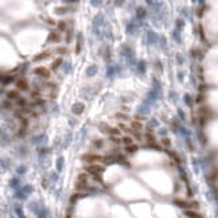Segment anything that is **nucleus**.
I'll use <instances>...</instances> for the list:
<instances>
[{"label": "nucleus", "instance_id": "nucleus-25", "mask_svg": "<svg viewBox=\"0 0 218 218\" xmlns=\"http://www.w3.org/2000/svg\"><path fill=\"white\" fill-rule=\"evenodd\" d=\"M12 80H14V78H12V77H7V78H4L3 81H4V84H10V82L12 81Z\"/></svg>", "mask_w": 218, "mask_h": 218}, {"label": "nucleus", "instance_id": "nucleus-5", "mask_svg": "<svg viewBox=\"0 0 218 218\" xmlns=\"http://www.w3.org/2000/svg\"><path fill=\"white\" fill-rule=\"evenodd\" d=\"M34 73L41 75V77H43V78L50 77V70L49 69H46V67H36V69H34Z\"/></svg>", "mask_w": 218, "mask_h": 218}, {"label": "nucleus", "instance_id": "nucleus-13", "mask_svg": "<svg viewBox=\"0 0 218 218\" xmlns=\"http://www.w3.org/2000/svg\"><path fill=\"white\" fill-rule=\"evenodd\" d=\"M131 128L135 131H140L141 128H143V124H141L140 121H132V123H131Z\"/></svg>", "mask_w": 218, "mask_h": 218}, {"label": "nucleus", "instance_id": "nucleus-22", "mask_svg": "<svg viewBox=\"0 0 218 218\" xmlns=\"http://www.w3.org/2000/svg\"><path fill=\"white\" fill-rule=\"evenodd\" d=\"M3 106H4V108H7V109H10L11 108V101H10V100H4Z\"/></svg>", "mask_w": 218, "mask_h": 218}, {"label": "nucleus", "instance_id": "nucleus-6", "mask_svg": "<svg viewBox=\"0 0 218 218\" xmlns=\"http://www.w3.org/2000/svg\"><path fill=\"white\" fill-rule=\"evenodd\" d=\"M16 88H18V90H27V89H28V82L26 81L24 78H20V80L16 81Z\"/></svg>", "mask_w": 218, "mask_h": 218}, {"label": "nucleus", "instance_id": "nucleus-16", "mask_svg": "<svg viewBox=\"0 0 218 218\" xmlns=\"http://www.w3.org/2000/svg\"><path fill=\"white\" fill-rule=\"evenodd\" d=\"M61 64H62V58H57L53 64H51V70H57Z\"/></svg>", "mask_w": 218, "mask_h": 218}, {"label": "nucleus", "instance_id": "nucleus-21", "mask_svg": "<svg viewBox=\"0 0 218 218\" xmlns=\"http://www.w3.org/2000/svg\"><path fill=\"white\" fill-rule=\"evenodd\" d=\"M16 101H18L19 106H22V108H24V106H26V100L24 99H19V100H16Z\"/></svg>", "mask_w": 218, "mask_h": 218}, {"label": "nucleus", "instance_id": "nucleus-3", "mask_svg": "<svg viewBox=\"0 0 218 218\" xmlns=\"http://www.w3.org/2000/svg\"><path fill=\"white\" fill-rule=\"evenodd\" d=\"M102 158H104V156H100V155H97V154H85V155H82V160L86 162L88 164H96V162H100V160L102 162Z\"/></svg>", "mask_w": 218, "mask_h": 218}, {"label": "nucleus", "instance_id": "nucleus-10", "mask_svg": "<svg viewBox=\"0 0 218 218\" xmlns=\"http://www.w3.org/2000/svg\"><path fill=\"white\" fill-rule=\"evenodd\" d=\"M7 97L8 100H19L20 97H19V92L18 90H10L7 93Z\"/></svg>", "mask_w": 218, "mask_h": 218}, {"label": "nucleus", "instance_id": "nucleus-9", "mask_svg": "<svg viewBox=\"0 0 218 218\" xmlns=\"http://www.w3.org/2000/svg\"><path fill=\"white\" fill-rule=\"evenodd\" d=\"M88 179H89L88 173H81L80 175H78V178H77V182H80V183H86V184H88Z\"/></svg>", "mask_w": 218, "mask_h": 218}, {"label": "nucleus", "instance_id": "nucleus-2", "mask_svg": "<svg viewBox=\"0 0 218 218\" xmlns=\"http://www.w3.org/2000/svg\"><path fill=\"white\" fill-rule=\"evenodd\" d=\"M174 203H175L176 206H179V208L184 209V210H193V209L198 208V203H197V202H190V201L179 199V198L174 199Z\"/></svg>", "mask_w": 218, "mask_h": 218}, {"label": "nucleus", "instance_id": "nucleus-28", "mask_svg": "<svg viewBox=\"0 0 218 218\" xmlns=\"http://www.w3.org/2000/svg\"><path fill=\"white\" fill-rule=\"evenodd\" d=\"M47 22H49V23H51V24H54V20H53V19H47Z\"/></svg>", "mask_w": 218, "mask_h": 218}, {"label": "nucleus", "instance_id": "nucleus-7", "mask_svg": "<svg viewBox=\"0 0 218 218\" xmlns=\"http://www.w3.org/2000/svg\"><path fill=\"white\" fill-rule=\"evenodd\" d=\"M51 55V53H50L49 50L47 51H43V53H41V54H38V55H35L34 57V62H39V61H43V59H46V58H49V57Z\"/></svg>", "mask_w": 218, "mask_h": 218}, {"label": "nucleus", "instance_id": "nucleus-4", "mask_svg": "<svg viewBox=\"0 0 218 218\" xmlns=\"http://www.w3.org/2000/svg\"><path fill=\"white\" fill-rule=\"evenodd\" d=\"M102 131H105L106 133H109V136H119L120 135V129L119 128H113V127H109V125H106V124H104V127H101Z\"/></svg>", "mask_w": 218, "mask_h": 218}, {"label": "nucleus", "instance_id": "nucleus-15", "mask_svg": "<svg viewBox=\"0 0 218 218\" xmlns=\"http://www.w3.org/2000/svg\"><path fill=\"white\" fill-rule=\"evenodd\" d=\"M137 145L136 144H131V145H128V147H125V152H128V154H133V152H136L137 151Z\"/></svg>", "mask_w": 218, "mask_h": 218}, {"label": "nucleus", "instance_id": "nucleus-24", "mask_svg": "<svg viewBox=\"0 0 218 218\" xmlns=\"http://www.w3.org/2000/svg\"><path fill=\"white\" fill-rule=\"evenodd\" d=\"M162 143H163L164 145H167V147H168V145L171 144V141H170L168 139H167V137H163V139H162Z\"/></svg>", "mask_w": 218, "mask_h": 218}, {"label": "nucleus", "instance_id": "nucleus-19", "mask_svg": "<svg viewBox=\"0 0 218 218\" xmlns=\"http://www.w3.org/2000/svg\"><path fill=\"white\" fill-rule=\"evenodd\" d=\"M102 140H94L93 141V145H94V148H102Z\"/></svg>", "mask_w": 218, "mask_h": 218}, {"label": "nucleus", "instance_id": "nucleus-26", "mask_svg": "<svg viewBox=\"0 0 218 218\" xmlns=\"http://www.w3.org/2000/svg\"><path fill=\"white\" fill-rule=\"evenodd\" d=\"M31 96H32V97H36V96H41V93H39L38 90H32Z\"/></svg>", "mask_w": 218, "mask_h": 218}, {"label": "nucleus", "instance_id": "nucleus-20", "mask_svg": "<svg viewBox=\"0 0 218 218\" xmlns=\"http://www.w3.org/2000/svg\"><path fill=\"white\" fill-rule=\"evenodd\" d=\"M117 119H121V120H128L129 117H128V115H124V113H119V115H116Z\"/></svg>", "mask_w": 218, "mask_h": 218}, {"label": "nucleus", "instance_id": "nucleus-27", "mask_svg": "<svg viewBox=\"0 0 218 218\" xmlns=\"http://www.w3.org/2000/svg\"><path fill=\"white\" fill-rule=\"evenodd\" d=\"M80 110H84V105H81L80 108H74V112H75V113H78Z\"/></svg>", "mask_w": 218, "mask_h": 218}, {"label": "nucleus", "instance_id": "nucleus-18", "mask_svg": "<svg viewBox=\"0 0 218 218\" xmlns=\"http://www.w3.org/2000/svg\"><path fill=\"white\" fill-rule=\"evenodd\" d=\"M58 30H59V31H65V30H66V23H65L64 20L58 22Z\"/></svg>", "mask_w": 218, "mask_h": 218}, {"label": "nucleus", "instance_id": "nucleus-14", "mask_svg": "<svg viewBox=\"0 0 218 218\" xmlns=\"http://www.w3.org/2000/svg\"><path fill=\"white\" fill-rule=\"evenodd\" d=\"M121 141H123V144L125 145V147L133 144V143H132V137H131V136H123V137H121Z\"/></svg>", "mask_w": 218, "mask_h": 218}, {"label": "nucleus", "instance_id": "nucleus-11", "mask_svg": "<svg viewBox=\"0 0 218 218\" xmlns=\"http://www.w3.org/2000/svg\"><path fill=\"white\" fill-rule=\"evenodd\" d=\"M90 187H89V184H86V183H80L77 182L75 183V190L77 191H85V190H89Z\"/></svg>", "mask_w": 218, "mask_h": 218}, {"label": "nucleus", "instance_id": "nucleus-17", "mask_svg": "<svg viewBox=\"0 0 218 218\" xmlns=\"http://www.w3.org/2000/svg\"><path fill=\"white\" fill-rule=\"evenodd\" d=\"M109 140L112 141V143H116V144L123 143V141H121V139H120V137H117V136H109Z\"/></svg>", "mask_w": 218, "mask_h": 218}, {"label": "nucleus", "instance_id": "nucleus-8", "mask_svg": "<svg viewBox=\"0 0 218 218\" xmlns=\"http://www.w3.org/2000/svg\"><path fill=\"white\" fill-rule=\"evenodd\" d=\"M184 214H186V217H189V218H203L199 213H197V211H194V210H186L184 211Z\"/></svg>", "mask_w": 218, "mask_h": 218}, {"label": "nucleus", "instance_id": "nucleus-1", "mask_svg": "<svg viewBox=\"0 0 218 218\" xmlns=\"http://www.w3.org/2000/svg\"><path fill=\"white\" fill-rule=\"evenodd\" d=\"M84 168H85V173L90 174L93 178H97V176L101 175V173L105 171V167L100 164H86Z\"/></svg>", "mask_w": 218, "mask_h": 218}, {"label": "nucleus", "instance_id": "nucleus-23", "mask_svg": "<svg viewBox=\"0 0 218 218\" xmlns=\"http://www.w3.org/2000/svg\"><path fill=\"white\" fill-rule=\"evenodd\" d=\"M57 53H58V54H65V53H66V47H58V49H57Z\"/></svg>", "mask_w": 218, "mask_h": 218}, {"label": "nucleus", "instance_id": "nucleus-12", "mask_svg": "<svg viewBox=\"0 0 218 218\" xmlns=\"http://www.w3.org/2000/svg\"><path fill=\"white\" fill-rule=\"evenodd\" d=\"M49 39L50 41H53V42H58V41H61V35H59V32H50V35H49Z\"/></svg>", "mask_w": 218, "mask_h": 218}]
</instances>
